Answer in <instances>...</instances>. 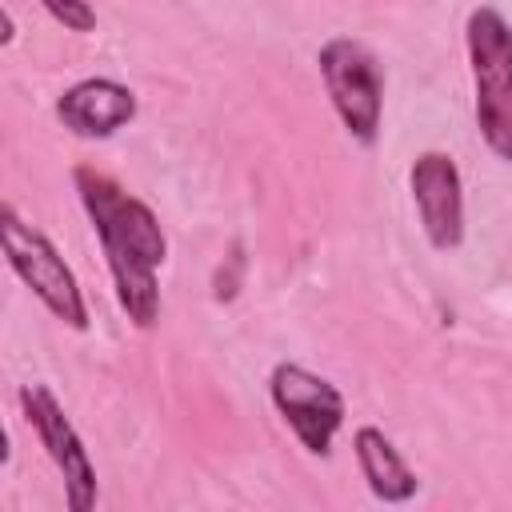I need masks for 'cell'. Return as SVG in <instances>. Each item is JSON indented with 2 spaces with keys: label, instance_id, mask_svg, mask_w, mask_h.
Here are the masks:
<instances>
[{
  "label": "cell",
  "instance_id": "cell-2",
  "mask_svg": "<svg viewBox=\"0 0 512 512\" xmlns=\"http://www.w3.org/2000/svg\"><path fill=\"white\" fill-rule=\"evenodd\" d=\"M468 68H472V108L484 144L512 164V28L496 8L468 12Z\"/></svg>",
  "mask_w": 512,
  "mask_h": 512
},
{
  "label": "cell",
  "instance_id": "cell-1",
  "mask_svg": "<svg viewBox=\"0 0 512 512\" xmlns=\"http://www.w3.org/2000/svg\"><path fill=\"white\" fill-rule=\"evenodd\" d=\"M72 184L80 192V204L92 220V232L100 236L116 300L124 316L136 328H152L160 316V268L168 260V240L156 220V212L132 196L120 180L92 164L72 168Z\"/></svg>",
  "mask_w": 512,
  "mask_h": 512
},
{
  "label": "cell",
  "instance_id": "cell-9",
  "mask_svg": "<svg viewBox=\"0 0 512 512\" xmlns=\"http://www.w3.org/2000/svg\"><path fill=\"white\" fill-rule=\"evenodd\" d=\"M352 448H356V464H360V472H364V480H368V488H372L376 500L404 504V500L416 496V488H420L416 472L404 464V456L396 452V444L380 428H372V424L356 428Z\"/></svg>",
  "mask_w": 512,
  "mask_h": 512
},
{
  "label": "cell",
  "instance_id": "cell-8",
  "mask_svg": "<svg viewBox=\"0 0 512 512\" xmlns=\"http://www.w3.org/2000/svg\"><path fill=\"white\" fill-rule=\"evenodd\" d=\"M56 116L72 136L108 140L136 120V92L120 80L88 76V80H76L72 88L60 92Z\"/></svg>",
  "mask_w": 512,
  "mask_h": 512
},
{
  "label": "cell",
  "instance_id": "cell-5",
  "mask_svg": "<svg viewBox=\"0 0 512 512\" xmlns=\"http://www.w3.org/2000/svg\"><path fill=\"white\" fill-rule=\"evenodd\" d=\"M268 396H272V408L280 412V420L304 444V452H312V456L332 452V440L344 424V396L332 380L308 372L304 364L284 360L268 376Z\"/></svg>",
  "mask_w": 512,
  "mask_h": 512
},
{
  "label": "cell",
  "instance_id": "cell-3",
  "mask_svg": "<svg viewBox=\"0 0 512 512\" xmlns=\"http://www.w3.org/2000/svg\"><path fill=\"white\" fill-rule=\"evenodd\" d=\"M0 240H4V256L12 272L32 288V296L68 328H88V304H84V292L72 268L64 264L56 244L36 224H28L8 200L0 204Z\"/></svg>",
  "mask_w": 512,
  "mask_h": 512
},
{
  "label": "cell",
  "instance_id": "cell-10",
  "mask_svg": "<svg viewBox=\"0 0 512 512\" xmlns=\"http://www.w3.org/2000/svg\"><path fill=\"white\" fill-rule=\"evenodd\" d=\"M40 4H44V12H48L56 24H64L68 32H92V28H96V12H92L88 0H40Z\"/></svg>",
  "mask_w": 512,
  "mask_h": 512
},
{
  "label": "cell",
  "instance_id": "cell-6",
  "mask_svg": "<svg viewBox=\"0 0 512 512\" xmlns=\"http://www.w3.org/2000/svg\"><path fill=\"white\" fill-rule=\"evenodd\" d=\"M20 412L28 420V428L36 432V440L44 444V452L52 456L56 472L64 476V496L72 512H88L96 504V468L88 460V448L80 440V432L72 428V420L64 416L60 400L52 396L48 384H24L20 388Z\"/></svg>",
  "mask_w": 512,
  "mask_h": 512
},
{
  "label": "cell",
  "instance_id": "cell-7",
  "mask_svg": "<svg viewBox=\"0 0 512 512\" xmlns=\"http://www.w3.org/2000/svg\"><path fill=\"white\" fill-rule=\"evenodd\" d=\"M420 228L436 252H452L464 240V184L448 152H420L408 172Z\"/></svg>",
  "mask_w": 512,
  "mask_h": 512
},
{
  "label": "cell",
  "instance_id": "cell-4",
  "mask_svg": "<svg viewBox=\"0 0 512 512\" xmlns=\"http://www.w3.org/2000/svg\"><path fill=\"white\" fill-rule=\"evenodd\" d=\"M316 64H320L328 100L340 124L348 128V136L360 144H372L380 132V112H384V80H380L376 56L352 36H332L324 40Z\"/></svg>",
  "mask_w": 512,
  "mask_h": 512
}]
</instances>
